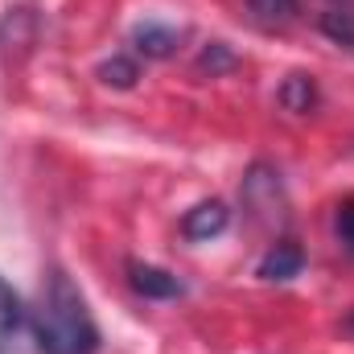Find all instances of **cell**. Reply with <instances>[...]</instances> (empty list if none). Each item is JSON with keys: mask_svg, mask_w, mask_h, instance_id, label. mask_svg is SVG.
Returning a JSON list of instances; mask_svg holds the SVG:
<instances>
[{"mask_svg": "<svg viewBox=\"0 0 354 354\" xmlns=\"http://www.w3.org/2000/svg\"><path fill=\"white\" fill-rule=\"evenodd\" d=\"M243 202L256 214H280L284 210V189H280V174L268 165H252V174L243 177Z\"/></svg>", "mask_w": 354, "mask_h": 354, "instance_id": "obj_3", "label": "cell"}, {"mask_svg": "<svg viewBox=\"0 0 354 354\" xmlns=\"http://www.w3.org/2000/svg\"><path fill=\"white\" fill-rule=\"evenodd\" d=\"M346 330H351V334H354V309H351V313H346Z\"/></svg>", "mask_w": 354, "mask_h": 354, "instance_id": "obj_14", "label": "cell"}, {"mask_svg": "<svg viewBox=\"0 0 354 354\" xmlns=\"http://www.w3.org/2000/svg\"><path fill=\"white\" fill-rule=\"evenodd\" d=\"M322 33H326L330 41H338V46L354 50V12H342V8L322 12Z\"/></svg>", "mask_w": 354, "mask_h": 354, "instance_id": "obj_11", "label": "cell"}, {"mask_svg": "<svg viewBox=\"0 0 354 354\" xmlns=\"http://www.w3.org/2000/svg\"><path fill=\"white\" fill-rule=\"evenodd\" d=\"M128 284L140 297H149V301H174V297L185 292V284L177 280L174 272H165V268H157V264H140V260L128 264Z\"/></svg>", "mask_w": 354, "mask_h": 354, "instance_id": "obj_4", "label": "cell"}, {"mask_svg": "<svg viewBox=\"0 0 354 354\" xmlns=\"http://www.w3.org/2000/svg\"><path fill=\"white\" fill-rule=\"evenodd\" d=\"M21 322H25V313H21V301H17V292H12V288L0 280V354H12V351H17Z\"/></svg>", "mask_w": 354, "mask_h": 354, "instance_id": "obj_7", "label": "cell"}, {"mask_svg": "<svg viewBox=\"0 0 354 354\" xmlns=\"http://www.w3.org/2000/svg\"><path fill=\"white\" fill-rule=\"evenodd\" d=\"M33 334H37V354H95L99 351V326L87 309V297L79 292V284L54 268L41 284V301H37V317H33Z\"/></svg>", "mask_w": 354, "mask_h": 354, "instance_id": "obj_1", "label": "cell"}, {"mask_svg": "<svg viewBox=\"0 0 354 354\" xmlns=\"http://www.w3.org/2000/svg\"><path fill=\"white\" fill-rule=\"evenodd\" d=\"M132 46H136V54H145V58H169L177 46H181V29L161 25V21H140V25L132 29Z\"/></svg>", "mask_w": 354, "mask_h": 354, "instance_id": "obj_5", "label": "cell"}, {"mask_svg": "<svg viewBox=\"0 0 354 354\" xmlns=\"http://www.w3.org/2000/svg\"><path fill=\"white\" fill-rule=\"evenodd\" d=\"M198 71H206L210 79L223 75V71H235V54H231L223 41H210V46L202 50V58H198Z\"/></svg>", "mask_w": 354, "mask_h": 354, "instance_id": "obj_12", "label": "cell"}, {"mask_svg": "<svg viewBox=\"0 0 354 354\" xmlns=\"http://www.w3.org/2000/svg\"><path fill=\"white\" fill-rule=\"evenodd\" d=\"M301 268H305V252L297 248V243H288V239H280V243H272L264 252V260H260V276L264 280H292V276H301Z\"/></svg>", "mask_w": 354, "mask_h": 354, "instance_id": "obj_6", "label": "cell"}, {"mask_svg": "<svg viewBox=\"0 0 354 354\" xmlns=\"http://www.w3.org/2000/svg\"><path fill=\"white\" fill-rule=\"evenodd\" d=\"M334 235H338V243L354 256V198H346V202L338 206V214H334Z\"/></svg>", "mask_w": 354, "mask_h": 354, "instance_id": "obj_13", "label": "cell"}, {"mask_svg": "<svg viewBox=\"0 0 354 354\" xmlns=\"http://www.w3.org/2000/svg\"><path fill=\"white\" fill-rule=\"evenodd\" d=\"M252 17L264 21V25H288L301 8V0H248Z\"/></svg>", "mask_w": 354, "mask_h": 354, "instance_id": "obj_10", "label": "cell"}, {"mask_svg": "<svg viewBox=\"0 0 354 354\" xmlns=\"http://www.w3.org/2000/svg\"><path fill=\"white\" fill-rule=\"evenodd\" d=\"M227 223H231L227 202L206 198V202H198V206H189V210H185V218H181V235H185V239H194V243H206V239L223 235V231H227Z\"/></svg>", "mask_w": 354, "mask_h": 354, "instance_id": "obj_2", "label": "cell"}, {"mask_svg": "<svg viewBox=\"0 0 354 354\" xmlns=\"http://www.w3.org/2000/svg\"><path fill=\"white\" fill-rule=\"evenodd\" d=\"M95 79H99L103 87L128 91V87H136V79H140V66H136L132 58H107V62L95 71Z\"/></svg>", "mask_w": 354, "mask_h": 354, "instance_id": "obj_9", "label": "cell"}, {"mask_svg": "<svg viewBox=\"0 0 354 354\" xmlns=\"http://www.w3.org/2000/svg\"><path fill=\"white\" fill-rule=\"evenodd\" d=\"M280 103H284L288 111H297V115H309L313 103H317V83H313V75H288V79L280 83Z\"/></svg>", "mask_w": 354, "mask_h": 354, "instance_id": "obj_8", "label": "cell"}]
</instances>
